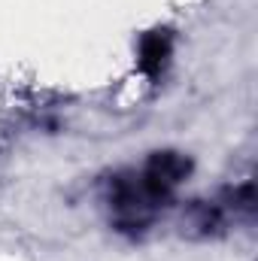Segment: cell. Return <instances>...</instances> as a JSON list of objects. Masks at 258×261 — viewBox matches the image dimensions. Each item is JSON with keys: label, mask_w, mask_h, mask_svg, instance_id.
Instances as JSON below:
<instances>
[{"label": "cell", "mask_w": 258, "mask_h": 261, "mask_svg": "<svg viewBox=\"0 0 258 261\" xmlns=\"http://www.w3.org/2000/svg\"><path fill=\"white\" fill-rule=\"evenodd\" d=\"M189 170H192V161H189V158H183V155H176V152H158V155H152V161L146 164V170L140 173V179H143L155 195L167 197L186 176H189Z\"/></svg>", "instance_id": "6da1fadb"}, {"label": "cell", "mask_w": 258, "mask_h": 261, "mask_svg": "<svg viewBox=\"0 0 258 261\" xmlns=\"http://www.w3.org/2000/svg\"><path fill=\"white\" fill-rule=\"evenodd\" d=\"M167 58H170V34L155 31V34L143 37V43H140V70L146 76H158L167 64Z\"/></svg>", "instance_id": "7a4b0ae2"}]
</instances>
